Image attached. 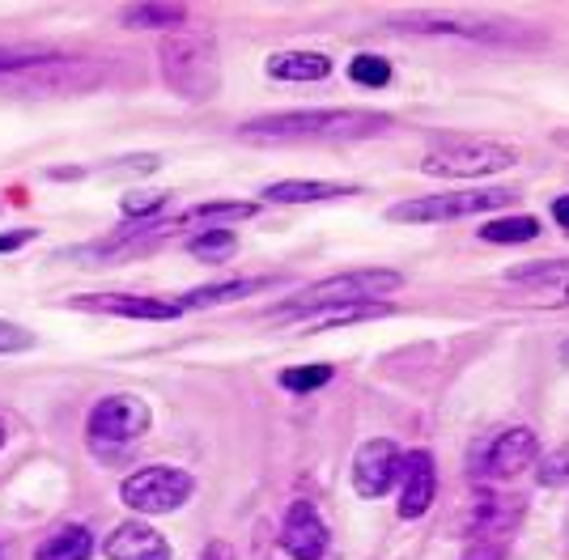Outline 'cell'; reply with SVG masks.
I'll list each match as a JSON object with an SVG mask.
<instances>
[{
	"label": "cell",
	"instance_id": "obj_30",
	"mask_svg": "<svg viewBox=\"0 0 569 560\" xmlns=\"http://www.w3.org/2000/svg\"><path fill=\"white\" fill-rule=\"evenodd\" d=\"M463 560H506V543H498V539H472Z\"/></svg>",
	"mask_w": 569,
	"mask_h": 560
},
{
	"label": "cell",
	"instance_id": "obj_17",
	"mask_svg": "<svg viewBox=\"0 0 569 560\" xmlns=\"http://www.w3.org/2000/svg\"><path fill=\"white\" fill-rule=\"evenodd\" d=\"M263 69L272 81H323L332 72V60L319 51H277V56H268Z\"/></svg>",
	"mask_w": 569,
	"mask_h": 560
},
{
	"label": "cell",
	"instance_id": "obj_5",
	"mask_svg": "<svg viewBox=\"0 0 569 560\" xmlns=\"http://www.w3.org/2000/svg\"><path fill=\"white\" fill-rule=\"evenodd\" d=\"M519 162V149L501 144V140L459 137V140H433L421 153V170L438 179H485Z\"/></svg>",
	"mask_w": 569,
	"mask_h": 560
},
{
	"label": "cell",
	"instance_id": "obj_11",
	"mask_svg": "<svg viewBox=\"0 0 569 560\" xmlns=\"http://www.w3.org/2000/svg\"><path fill=\"white\" fill-rule=\"evenodd\" d=\"M540 459V442H536V433L531 429H506L498 433L489 450H485V459H480V476H489V480H515L522 476L527 467Z\"/></svg>",
	"mask_w": 569,
	"mask_h": 560
},
{
	"label": "cell",
	"instance_id": "obj_14",
	"mask_svg": "<svg viewBox=\"0 0 569 560\" xmlns=\"http://www.w3.org/2000/svg\"><path fill=\"white\" fill-rule=\"evenodd\" d=\"M102 552L111 560H170V543L144 522H123L107 536Z\"/></svg>",
	"mask_w": 569,
	"mask_h": 560
},
{
	"label": "cell",
	"instance_id": "obj_1",
	"mask_svg": "<svg viewBox=\"0 0 569 560\" xmlns=\"http://www.w3.org/2000/svg\"><path fill=\"white\" fill-rule=\"evenodd\" d=\"M403 289V277L391 268H361V272H340V277L315 280L302 293H293L281 302L268 319L277 323H293V319H319L332 310H349V306H375L379 298Z\"/></svg>",
	"mask_w": 569,
	"mask_h": 560
},
{
	"label": "cell",
	"instance_id": "obj_23",
	"mask_svg": "<svg viewBox=\"0 0 569 560\" xmlns=\"http://www.w3.org/2000/svg\"><path fill=\"white\" fill-rule=\"evenodd\" d=\"M56 51L51 47H34V43H0V72H18V69H34L51 60Z\"/></svg>",
	"mask_w": 569,
	"mask_h": 560
},
{
	"label": "cell",
	"instance_id": "obj_27",
	"mask_svg": "<svg viewBox=\"0 0 569 560\" xmlns=\"http://www.w3.org/2000/svg\"><path fill=\"white\" fill-rule=\"evenodd\" d=\"M170 196L167 191H149V196H128L123 200V217H153V212H162Z\"/></svg>",
	"mask_w": 569,
	"mask_h": 560
},
{
	"label": "cell",
	"instance_id": "obj_12",
	"mask_svg": "<svg viewBox=\"0 0 569 560\" xmlns=\"http://www.w3.org/2000/svg\"><path fill=\"white\" fill-rule=\"evenodd\" d=\"M72 310H94V314H116V319H144V323H167L179 319L183 310L174 302H158V298H132V293H81L72 298Z\"/></svg>",
	"mask_w": 569,
	"mask_h": 560
},
{
	"label": "cell",
	"instance_id": "obj_18",
	"mask_svg": "<svg viewBox=\"0 0 569 560\" xmlns=\"http://www.w3.org/2000/svg\"><path fill=\"white\" fill-rule=\"evenodd\" d=\"M357 187L349 183H302V179H289V183H272L263 191L268 204H319V200H340V196H353Z\"/></svg>",
	"mask_w": 569,
	"mask_h": 560
},
{
	"label": "cell",
	"instance_id": "obj_8",
	"mask_svg": "<svg viewBox=\"0 0 569 560\" xmlns=\"http://www.w3.org/2000/svg\"><path fill=\"white\" fill-rule=\"evenodd\" d=\"M191 489V476L179 467H141L119 484V497L137 513H170L188 501Z\"/></svg>",
	"mask_w": 569,
	"mask_h": 560
},
{
	"label": "cell",
	"instance_id": "obj_24",
	"mask_svg": "<svg viewBox=\"0 0 569 560\" xmlns=\"http://www.w3.org/2000/svg\"><path fill=\"white\" fill-rule=\"evenodd\" d=\"M349 77H353L357 86H366V90H382V86H391V64L382 56H353Z\"/></svg>",
	"mask_w": 569,
	"mask_h": 560
},
{
	"label": "cell",
	"instance_id": "obj_28",
	"mask_svg": "<svg viewBox=\"0 0 569 560\" xmlns=\"http://www.w3.org/2000/svg\"><path fill=\"white\" fill-rule=\"evenodd\" d=\"M34 349V336L18 323H0V352H30Z\"/></svg>",
	"mask_w": 569,
	"mask_h": 560
},
{
	"label": "cell",
	"instance_id": "obj_19",
	"mask_svg": "<svg viewBox=\"0 0 569 560\" xmlns=\"http://www.w3.org/2000/svg\"><path fill=\"white\" fill-rule=\"evenodd\" d=\"M90 557H94V536L86 527H60L34 552V560H90Z\"/></svg>",
	"mask_w": 569,
	"mask_h": 560
},
{
	"label": "cell",
	"instance_id": "obj_15",
	"mask_svg": "<svg viewBox=\"0 0 569 560\" xmlns=\"http://www.w3.org/2000/svg\"><path fill=\"white\" fill-rule=\"evenodd\" d=\"M277 277H238V280H217V284H200L179 298V310H204V306H226V302H242V298H256L263 289H272Z\"/></svg>",
	"mask_w": 569,
	"mask_h": 560
},
{
	"label": "cell",
	"instance_id": "obj_16",
	"mask_svg": "<svg viewBox=\"0 0 569 560\" xmlns=\"http://www.w3.org/2000/svg\"><path fill=\"white\" fill-rule=\"evenodd\" d=\"M522 522V506L519 501H510V497H485V501H476L472 510V522H468V536L472 539H506L515 527Z\"/></svg>",
	"mask_w": 569,
	"mask_h": 560
},
{
	"label": "cell",
	"instance_id": "obj_36",
	"mask_svg": "<svg viewBox=\"0 0 569 560\" xmlns=\"http://www.w3.org/2000/svg\"><path fill=\"white\" fill-rule=\"evenodd\" d=\"M561 144H566V149H569V132H566V137H561Z\"/></svg>",
	"mask_w": 569,
	"mask_h": 560
},
{
	"label": "cell",
	"instance_id": "obj_34",
	"mask_svg": "<svg viewBox=\"0 0 569 560\" xmlns=\"http://www.w3.org/2000/svg\"><path fill=\"white\" fill-rule=\"evenodd\" d=\"M552 302H557V306H569V280L552 284Z\"/></svg>",
	"mask_w": 569,
	"mask_h": 560
},
{
	"label": "cell",
	"instance_id": "obj_20",
	"mask_svg": "<svg viewBox=\"0 0 569 560\" xmlns=\"http://www.w3.org/2000/svg\"><path fill=\"white\" fill-rule=\"evenodd\" d=\"M480 238L485 242H498V247H519V242L540 238V221L536 217H498V221H485L480 226Z\"/></svg>",
	"mask_w": 569,
	"mask_h": 560
},
{
	"label": "cell",
	"instance_id": "obj_35",
	"mask_svg": "<svg viewBox=\"0 0 569 560\" xmlns=\"http://www.w3.org/2000/svg\"><path fill=\"white\" fill-rule=\"evenodd\" d=\"M0 446H4V424H0Z\"/></svg>",
	"mask_w": 569,
	"mask_h": 560
},
{
	"label": "cell",
	"instance_id": "obj_3",
	"mask_svg": "<svg viewBox=\"0 0 569 560\" xmlns=\"http://www.w3.org/2000/svg\"><path fill=\"white\" fill-rule=\"evenodd\" d=\"M396 30L408 34H429V39H463L480 47H540L545 39L522 22L498 18V13H408L391 18Z\"/></svg>",
	"mask_w": 569,
	"mask_h": 560
},
{
	"label": "cell",
	"instance_id": "obj_31",
	"mask_svg": "<svg viewBox=\"0 0 569 560\" xmlns=\"http://www.w3.org/2000/svg\"><path fill=\"white\" fill-rule=\"evenodd\" d=\"M200 560H234V548H230L226 539H213V543L200 552Z\"/></svg>",
	"mask_w": 569,
	"mask_h": 560
},
{
	"label": "cell",
	"instance_id": "obj_13",
	"mask_svg": "<svg viewBox=\"0 0 569 560\" xmlns=\"http://www.w3.org/2000/svg\"><path fill=\"white\" fill-rule=\"evenodd\" d=\"M400 518H421V513L433 506V492H438V471H433V454L429 450H417V454H403V471H400Z\"/></svg>",
	"mask_w": 569,
	"mask_h": 560
},
{
	"label": "cell",
	"instance_id": "obj_21",
	"mask_svg": "<svg viewBox=\"0 0 569 560\" xmlns=\"http://www.w3.org/2000/svg\"><path fill=\"white\" fill-rule=\"evenodd\" d=\"M183 9L179 4H132V9H123L119 13V22L123 26H141V30H174V26H183Z\"/></svg>",
	"mask_w": 569,
	"mask_h": 560
},
{
	"label": "cell",
	"instance_id": "obj_2",
	"mask_svg": "<svg viewBox=\"0 0 569 560\" xmlns=\"http://www.w3.org/2000/svg\"><path fill=\"white\" fill-rule=\"evenodd\" d=\"M391 128L379 111H284V116L247 119L238 137L247 140H366Z\"/></svg>",
	"mask_w": 569,
	"mask_h": 560
},
{
	"label": "cell",
	"instance_id": "obj_32",
	"mask_svg": "<svg viewBox=\"0 0 569 560\" xmlns=\"http://www.w3.org/2000/svg\"><path fill=\"white\" fill-rule=\"evenodd\" d=\"M34 233L30 230H13V233H0V251H18V247H26Z\"/></svg>",
	"mask_w": 569,
	"mask_h": 560
},
{
	"label": "cell",
	"instance_id": "obj_22",
	"mask_svg": "<svg viewBox=\"0 0 569 560\" xmlns=\"http://www.w3.org/2000/svg\"><path fill=\"white\" fill-rule=\"evenodd\" d=\"M188 251L196 259H209V263H217V259L234 256L238 238L230 230H200L196 238H188Z\"/></svg>",
	"mask_w": 569,
	"mask_h": 560
},
{
	"label": "cell",
	"instance_id": "obj_25",
	"mask_svg": "<svg viewBox=\"0 0 569 560\" xmlns=\"http://www.w3.org/2000/svg\"><path fill=\"white\" fill-rule=\"evenodd\" d=\"M332 366H293V370L281 373V387L284 391H319V387H328L332 382Z\"/></svg>",
	"mask_w": 569,
	"mask_h": 560
},
{
	"label": "cell",
	"instance_id": "obj_7",
	"mask_svg": "<svg viewBox=\"0 0 569 560\" xmlns=\"http://www.w3.org/2000/svg\"><path fill=\"white\" fill-rule=\"evenodd\" d=\"M515 191L510 187H472V191H447V196H426V200H403L387 212L391 221H451V217H472V212H489L498 204H510Z\"/></svg>",
	"mask_w": 569,
	"mask_h": 560
},
{
	"label": "cell",
	"instance_id": "obj_10",
	"mask_svg": "<svg viewBox=\"0 0 569 560\" xmlns=\"http://www.w3.org/2000/svg\"><path fill=\"white\" fill-rule=\"evenodd\" d=\"M328 543H332V531H328V522L319 518L315 506L293 501V506L284 510V522H281L284 557L289 560H323L328 557Z\"/></svg>",
	"mask_w": 569,
	"mask_h": 560
},
{
	"label": "cell",
	"instance_id": "obj_33",
	"mask_svg": "<svg viewBox=\"0 0 569 560\" xmlns=\"http://www.w3.org/2000/svg\"><path fill=\"white\" fill-rule=\"evenodd\" d=\"M552 217H557L561 230H569V196H557V200H552Z\"/></svg>",
	"mask_w": 569,
	"mask_h": 560
},
{
	"label": "cell",
	"instance_id": "obj_6",
	"mask_svg": "<svg viewBox=\"0 0 569 560\" xmlns=\"http://www.w3.org/2000/svg\"><path fill=\"white\" fill-rule=\"evenodd\" d=\"M144 429H149V408H144V399L137 396H111L94 403V412L86 420V442L94 454H123L128 446L141 438Z\"/></svg>",
	"mask_w": 569,
	"mask_h": 560
},
{
	"label": "cell",
	"instance_id": "obj_4",
	"mask_svg": "<svg viewBox=\"0 0 569 560\" xmlns=\"http://www.w3.org/2000/svg\"><path fill=\"white\" fill-rule=\"evenodd\" d=\"M158 60L167 86L188 102H209L221 86L213 34H167L158 47Z\"/></svg>",
	"mask_w": 569,
	"mask_h": 560
},
{
	"label": "cell",
	"instance_id": "obj_26",
	"mask_svg": "<svg viewBox=\"0 0 569 560\" xmlns=\"http://www.w3.org/2000/svg\"><path fill=\"white\" fill-rule=\"evenodd\" d=\"M569 272V259H545V263H527V268H510V277L515 284H540V280H548V284H557V280Z\"/></svg>",
	"mask_w": 569,
	"mask_h": 560
},
{
	"label": "cell",
	"instance_id": "obj_29",
	"mask_svg": "<svg viewBox=\"0 0 569 560\" xmlns=\"http://www.w3.org/2000/svg\"><path fill=\"white\" fill-rule=\"evenodd\" d=\"M566 480H569V454H552V459L540 463V484H545V489L566 484Z\"/></svg>",
	"mask_w": 569,
	"mask_h": 560
},
{
	"label": "cell",
	"instance_id": "obj_9",
	"mask_svg": "<svg viewBox=\"0 0 569 560\" xmlns=\"http://www.w3.org/2000/svg\"><path fill=\"white\" fill-rule=\"evenodd\" d=\"M403 471V450L391 438H370L361 442V450L353 454V489L357 497L375 501V497H387V492L400 484Z\"/></svg>",
	"mask_w": 569,
	"mask_h": 560
}]
</instances>
